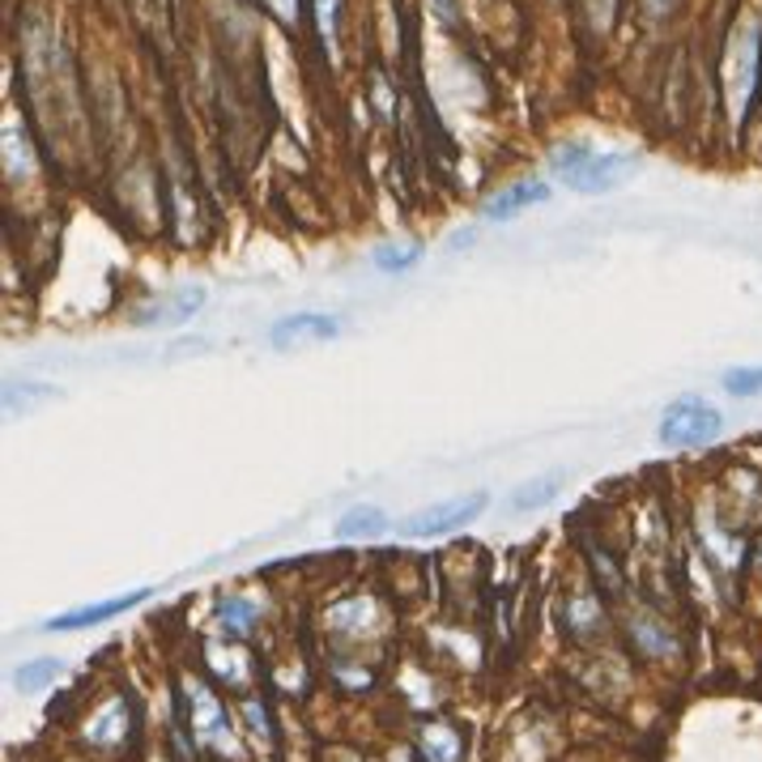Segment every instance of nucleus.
<instances>
[{"instance_id":"obj_1","label":"nucleus","mask_w":762,"mask_h":762,"mask_svg":"<svg viewBox=\"0 0 762 762\" xmlns=\"http://www.w3.org/2000/svg\"><path fill=\"white\" fill-rule=\"evenodd\" d=\"M554 175L567 184V188L584 192V196H597V192L617 188L622 180H631L644 158L631 150H592V146H563V150L550 158Z\"/></svg>"},{"instance_id":"obj_2","label":"nucleus","mask_w":762,"mask_h":762,"mask_svg":"<svg viewBox=\"0 0 762 762\" xmlns=\"http://www.w3.org/2000/svg\"><path fill=\"white\" fill-rule=\"evenodd\" d=\"M720 430H725V418H720V409L712 401H703V396H678L660 414V430L656 435H660L665 448H703V443L720 439Z\"/></svg>"},{"instance_id":"obj_3","label":"nucleus","mask_w":762,"mask_h":762,"mask_svg":"<svg viewBox=\"0 0 762 762\" xmlns=\"http://www.w3.org/2000/svg\"><path fill=\"white\" fill-rule=\"evenodd\" d=\"M486 507H490V495H486V490H473V495H460V498H443V503H430V507L414 511V516L401 524V533L405 536H443V533H452V529H460V524H473Z\"/></svg>"},{"instance_id":"obj_4","label":"nucleus","mask_w":762,"mask_h":762,"mask_svg":"<svg viewBox=\"0 0 762 762\" xmlns=\"http://www.w3.org/2000/svg\"><path fill=\"white\" fill-rule=\"evenodd\" d=\"M188 712H192V732H196L200 746L222 750V754H239V746H234V737H230L227 712H222V703H218L209 690L188 686Z\"/></svg>"},{"instance_id":"obj_5","label":"nucleus","mask_w":762,"mask_h":762,"mask_svg":"<svg viewBox=\"0 0 762 762\" xmlns=\"http://www.w3.org/2000/svg\"><path fill=\"white\" fill-rule=\"evenodd\" d=\"M342 337V324L333 315H315V311H303V315H286L268 328V345L273 349H290L299 342H337Z\"/></svg>"},{"instance_id":"obj_6","label":"nucleus","mask_w":762,"mask_h":762,"mask_svg":"<svg viewBox=\"0 0 762 762\" xmlns=\"http://www.w3.org/2000/svg\"><path fill=\"white\" fill-rule=\"evenodd\" d=\"M153 588H137V592H124V597H115V601H90V605H77L69 613H56L43 631H81V626H94V622H107L115 613H128L137 610L141 601H150Z\"/></svg>"},{"instance_id":"obj_7","label":"nucleus","mask_w":762,"mask_h":762,"mask_svg":"<svg viewBox=\"0 0 762 762\" xmlns=\"http://www.w3.org/2000/svg\"><path fill=\"white\" fill-rule=\"evenodd\" d=\"M205 290L200 286H180V290H171V295H162V299H153L141 315H137V324L141 328H158V324H184L192 320L200 307H205Z\"/></svg>"},{"instance_id":"obj_8","label":"nucleus","mask_w":762,"mask_h":762,"mask_svg":"<svg viewBox=\"0 0 762 762\" xmlns=\"http://www.w3.org/2000/svg\"><path fill=\"white\" fill-rule=\"evenodd\" d=\"M550 200V184H536V180H520V184H507V188L486 200V218L490 222H507L516 218L520 209H533V205H545Z\"/></svg>"},{"instance_id":"obj_9","label":"nucleus","mask_w":762,"mask_h":762,"mask_svg":"<svg viewBox=\"0 0 762 762\" xmlns=\"http://www.w3.org/2000/svg\"><path fill=\"white\" fill-rule=\"evenodd\" d=\"M759 65H762V26H754V35L741 43V56H737V73H732V99L737 107L746 112L754 90H759Z\"/></svg>"},{"instance_id":"obj_10","label":"nucleus","mask_w":762,"mask_h":762,"mask_svg":"<svg viewBox=\"0 0 762 762\" xmlns=\"http://www.w3.org/2000/svg\"><path fill=\"white\" fill-rule=\"evenodd\" d=\"M383 529H388V511L376 503H358L337 520L333 533H337V541H362V536H380Z\"/></svg>"},{"instance_id":"obj_11","label":"nucleus","mask_w":762,"mask_h":762,"mask_svg":"<svg viewBox=\"0 0 762 762\" xmlns=\"http://www.w3.org/2000/svg\"><path fill=\"white\" fill-rule=\"evenodd\" d=\"M418 746L426 762H460V737L452 725H426Z\"/></svg>"},{"instance_id":"obj_12","label":"nucleus","mask_w":762,"mask_h":762,"mask_svg":"<svg viewBox=\"0 0 762 762\" xmlns=\"http://www.w3.org/2000/svg\"><path fill=\"white\" fill-rule=\"evenodd\" d=\"M563 482H567L563 473H541V477H533V482H524V486L511 495V511H536V507L554 503Z\"/></svg>"},{"instance_id":"obj_13","label":"nucleus","mask_w":762,"mask_h":762,"mask_svg":"<svg viewBox=\"0 0 762 762\" xmlns=\"http://www.w3.org/2000/svg\"><path fill=\"white\" fill-rule=\"evenodd\" d=\"M124 728H128V707H124V698H115V703H107L94 720H90V741L94 746H119L124 741Z\"/></svg>"},{"instance_id":"obj_14","label":"nucleus","mask_w":762,"mask_h":762,"mask_svg":"<svg viewBox=\"0 0 762 762\" xmlns=\"http://www.w3.org/2000/svg\"><path fill=\"white\" fill-rule=\"evenodd\" d=\"M256 601H247V597H222L218 601V626L227 631V635H247L252 626H256Z\"/></svg>"},{"instance_id":"obj_15","label":"nucleus","mask_w":762,"mask_h":762,"mask_svg":"<svg viewBox=\"0 0 762 762\" xmlns=\"http://www.w3.org/2000/svg\"><path fill=\"white\" fill-rule=\"evenodd\" d=\"M51 396H56V388H47V383H9L4 388V414L18 418L22 409H35V405L51 401Z\"/></svg>"},{"instance_id":"obj_16","label":"nucleus","mask_w":762,"mask_h":762,"mask_svg":"<svg viewBox=\"0 0 762 762\" xmlns=\"http://www.w3.org/2000/svg\"><path fill=\"white\" fill-rule=\"evenodd\" d=\"M371 265L383 273H409L414 265H422V247L418 243H388L371 252Z\"/></svg>"},{"instance_id":"obj_17","label":"nucleus","mask_w":762,"mask_h":762,"mask_svg":"<svg viewBox=\"0 0 762 762\" xmlns=\"http://www.w3.org/2000/svg\"><path fill=\"white\" fill-rule=\"evenodd\" d=\"M635 644L648 656H673L678 651V639L660 622H651V617H635Z\"/></svg>"},{"instance_id":"obj_18","label":"nucleus","mask_w":762,"mask_h":762,"mask_svg":"<svg viewBox=\"0 0 762 762\" xmlns=\"http://www.w3.org/2000/svg\"><path fill=\"white\" fill-rule=\"evenodd\" d=\"M60 673H65V665H60V660H31V665H22V669H18V678H13V682H18L22 690H43L47 682H56Z\"/></svg>"},{"instance_id":"obj_19","label":"nucleus","mask_w":762,"mask_h":762,"mask_svg":"<svg viewBox=\"0 0 762 762\" xmlns=\"http://www.w3.org/2000/svg\"><path fill=\"white\" fill-rule=\"evenodd\" d=\"M725 388L732 392V396H759L762 367H737V371H725Z\"/></svg>"},{"instance_id":"obj_20","label":"nucleus","mask_w":762,"mask_h":762,"mask_svg":"<svg viewBox=\"0 0 762 762\" xmlns=\"http://www.w3.org/2000/svg\"><path fill=\"white\" fill-rule=\"evenodd\" d=\"M243 716L252 720V732L268 737V712H265V703H261V698H247V703H243Z\"/></svg>"},{"instance_id":"obj_21","label":"nucleus","mask_w":762,"mask_h":762,"mask_svg":"<svg viewBox=\"0 0 762 762\" xmlns=\"http://www.w3.org/2000/svg\"><path fill=\"white\" fill-rule=\"evenodd\" d=\"M320 31H324V38H333V31H337V0H320Z\"/></svg>"}]
</instances>
